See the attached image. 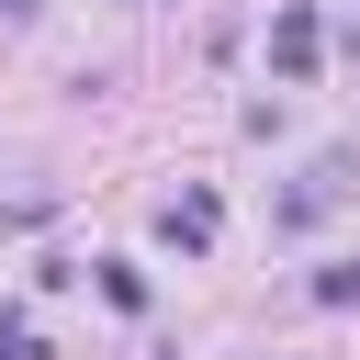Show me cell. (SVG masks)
Here are the masks:
<instances>
[{
    "mask_svg": "<svg viewBox=\"0 0 360 360\" xmlns=\"http://www.w3.org/2000/svg\"><path fill=\"white\" fill-rule=\"evenodd\" d=\"M349 191H360V146H326V158L281 191V225H315V214H326V202H349Z\"/></svg>",
    "mask_w": 360,
    "mask_h": 360,
    "instance_id": "6da1fadb",
    "label": "cell"
},
{
    "mask_svg": "<svg viewBox=\"0 0 360 360\" xmlns=\"http://www.w3.org/2000/svg\"><path fill=\"white\" fill-rule=\"evenodd\" d=\"M304 292H315V304H360V259H326V270H315Z\"/></svg>",
    "mask_w": 360,
    "mask_h": 360,
    "instance_id": "5b68a950",
    "label": "cell"
},
{
    "mask_svg": "<svg viewBox=\"0 0 360 360\" xmlns=\"http://www.w3.org/2000/svg\"><path fill=\"white\" fill-rule=\"evenodd\" d=\"M101 304H112V315H146V270H135V259H101Z\"/></svg>",
    "mask_w": 360,
    "mask_h": 360,
    "instance_id": "277c9868",
    "label": "cell"
},
{
    "mask_svg": "<svg viewBox=\"0 0 360 360\" xmlns=\"http://www.w3.org/2000/svg\"><path fill=\"white\" fill-rule=\"evenodd\" d=\"M158 225H169V248H214V225H225V202H214V191H180V202H169Z\"/></svg>",
    "mask_w": 360,
    "mask_h": 360,
    "instance_id": "3957f363",
    "label": "cell"
},
{
    "mask_svg": "<svg viewBox=\"0 0 360 360\" xmlns=\"http://www.w3.org/2000/svg\"><path fill=\"white\" fill-rule=\"evenodd\" d=\"M315 56H326V22H315L304 0H281V22H270V68H281V79H315Z\"/></svg>",
    "mask_w": 360,
    "mask_h": 360,
    "instance_id": "7a4b0ae2",
    "label": "cell"
},
{
    "mask_svg": "<svg viewBox=\"0 0 360 360\" xmlns=\"http://www.w3.org/2000/svg\"><path fill=\"white\" fill-rule=\"evenodd\" d=\"M0 360H45V338H34V315H22V304H0Z\"/></svg>",
    "mask_w": 360,
    "mask_h": 360,
    "instance_id": "8992f818",
    "label": "cell"
}]
</instances>
